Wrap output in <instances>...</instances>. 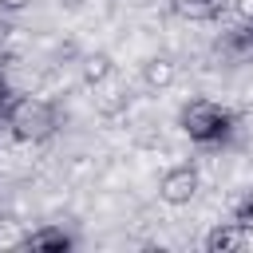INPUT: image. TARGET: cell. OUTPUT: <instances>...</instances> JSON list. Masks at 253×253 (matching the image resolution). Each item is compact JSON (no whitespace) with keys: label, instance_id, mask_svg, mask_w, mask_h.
<instances>
[{"label":"cell","instance_id":"obj_1","mask_svg":"<svg viewBox=\"0 0 253 253\" xmlns=\"http://www.w3.org/2000/svg\"><path fill=\"white\" fill-rule=\"evenodd\" d=\"M178 130L190 142H202V146L225 142L233 134V111L221 107V103H213V99H190L178 111Z\"/></svg>","mask_w":253,"mask_h":253},{"label":"cell","instance_id":"obj_2","mask_svg":"<svg viewBox=\"0 0 253 253\" xmlns=\"http://www.w3.org/2000/svg\"><path fill=\"white\" fill-rule=\"evenodd\" d=\"M4 126H8L12 138H20V142H47V138L59 130V115H55V107H51L47 99H32V95H28V99H12Z\"/></svg>","mask_w":253,"mask_h":253},{"label":"cell","instance_id":"obj_3","mask_svg":"<svg viewBox=\"0 0 253 253\" xmlns=\"http://www.w3.org/2000/svg\"><path fill=\"white\" fill-rule=\"evenodd\" d=\"M198 190H202V174H198V166H190V162L170 166V170L162 174V182H158V194H162L166 206H190V202L198 198Z\"/></svg>","mask_w":253,"mask_h":253},{"label":"cell","instance_id":"obj_4","mask_svg":"<svg viewBox=\"0 0 253 253\" xmlns=\"http://www.w3.org/2000/svg\"><path fill=\"white\" fill-rule=\"evenodd\" d=\"M245 229L241 225H233V221H221V225H213L210 233H206V253H237L241 245H245Z\"/></svg>","mask_w":253,"mask_h":253},{"label":"cell","instance_id":"obj_5","mask_svg":"<svg viewBox=\"0 0 253 253\" xmlns=\"http://www.w3.org/2000/svg\"><path fill=\"white\" fill-rule=\"evenodd\" d=\"M174 79H178V63H174L170 55H154V59L142 63V83H146V87H158V91H162V87H170Z\"/></svg>","mask_w":253,"mask_h":253},{"label":"cell","instance_id":"obj_6","mask_svg":"<svg viewBox=\"0 0 253 253\" xmlns=\"http://www.w3.org/2000/svg\"><path fill=\"white\" fill-rule=\"evenodd\" d=\"M24 249H71V233H67V229L47 225V229L28 233V237H24Z\"/></svg>","mask_w":253,"mask_h":253},{"label":"cell","instance_id":"obj_7","mask_svg":"<svg viewBox=\"0 0 253 253\" xmlns=\"http://www.w3.org/2000/svg\"><path fill=\"white\" fill-rule=\"evenodd\" d=\"M229 0H174V12L186 20H213Z\"/></svg>","mask_w":253,"mask_h":253},{"label":"cell","instance_id":"obj_8","mask_svg":"<svg viewBox=\"0 0 253 253\" xmlns=\"http://www.w3.org/2000/svg\"><path fill=\"white\" fill-rule=\"evenodd\" d=\"M111 75H115V63H111V55L95 51V55H87V59H83V83H91V87H103Z\"/></svg>","mask_w":253,"mask_h":253},{"label":"cell","instance_id":"obj_9","mask_svg":"<svg viewBox=\"0 0 253 253\" xmlns=\"http://www.w3.org/2000/svg\"><path fill=\"white\" fill-rule=\"evenodd\" d=\"M233 225H241L245 233H253V194H245L237 206H233V217H229Z\"/></svg>","mask_w":253,"mask_h":253},{"label":"cell","instance_id":"obj_10","mask_svg":"<svg viewBox=\"0 0 253 253\" xmlns=\"http://www.w3.org/2000/svg\"><path fill=\"white\" fill-rule=\"evenodd\" d=\"M233 40H237V47H253V20H245V24L237 28Z\"/></svg>","mask_w":253,"mask_h":253},{"label":"cell","instance_id":"obj_11","mask_svg":"<svg viewBox=\"0 0 253 253\" xmlns=\"http://www.w3.org/2000/svg\"><path fill=\"white\" fill-rule=\"evenodd\" d=\"M8 107H12V87H8V79L0 75V119H8Z\"/></svg>","mask_w":253,"mask_h":253},{"label":"cell","instance_id":"obj_12","mask_svg":"<svg viewBox=\"0 0 253 253\" xmlns=\"http://www.w3.org/2000/svg\"><path fill=\"white\" fill-rule=\"evenodd\" d=\"M8 63V24L0 20V67Z\"/></svg>","mask_w":253,"mask_h":253},{"label":"cell","instance_id":"obj_13","mask_svg":"<svg viewBox=\"0 0 253 253\" xmlns=\"http://www.w3.org/2000/svg\"><path fill=\"white\" fill-rule=\"evenodd\" d=\"M28 4H32V0H0L4 12H20V8H28Z\"/></svg>","mask_w":253,"mask_h":253}]
</instances>
